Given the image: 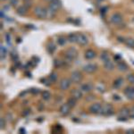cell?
Segmentation results:
<instances>
[{"instance_id": "cell-43", "label": "cell", "mask_w": 134, "mask_h": 134, "mask_svg": "<svg viewBox=\"0 0 134 134\" xmlns=\"http://www.w3.org/2000/svg\"><path fill=\"white\" fill-rule=\"evenodd\" d=\"M120 58H121V56H115V60H119Z\"/></svg>"}, {"instance_id": "cell-46", "label": "cell", "mask_w": 134, "mask_h": 134, "mask_svg": "<svg viewBox=\"0 0 134 134\" xmlns=\"http://www.w3.org/2000/svg\"><path fill=\"white\" fill-rule=\"evenodd\" d=\"M132 111H133V112H134V107H133V108H132Z\"/></svg>"}, {"instance_id": "cell-47", "label": "cell", "mask_w": 134, "mask_h": 134, "mask_svg": "<svg viewBox=\"0 0 134 134\" xmlns=\"http://www.w3.org/2000/svg\"><path fill=\"white\" fill-rule=\"evenodd\" d=\"M98 1H103V0H98Z\"/></svg>"}, {"instance_id": "cell-45", "label": "cell", "mask_w": 134, "mask_h": 134, "mask_svg": "<svg viewBox=\"0 0 134 134\" xmlns=\"http://www.w3.org/2000/svg\"><path fill=\"white\" fill-rule=\"evenodd\" d=\"M46 1H49V2H51V1H53V0H46Z\"/></svg>"}, {"instance_id": "cell-30", "label": "cell", "mask_w": 134, "mask_h": 134, "mask_svg": "<svg viewBox=\"0 0 134 134\" xmlns=\"http://www.w3.org/2000/svg\"><path fill=\"white\" fill-rule=\"evenodd\" d=\"M54 65H55V67L58 68V67H60V66L62 65V62H61V61H59V60L56 59L55 61H54Z\"/></svg>"}, {"instance_id": "cell-16", "label": "cell", "mask_w": 134, "mask_h": 134, "mask_svg": "<svg viewBox=\"0 0 134 134\" xmlns=\"http://www.w3.org/2000/svg\"><path fill=\"white\" fill-rule=\"evenodd\" d=\"M26 13H27V8L25 7L24 6H19L17 10H16V13L20 16H23L26 14Z\"/></svg>"}, {"instance_id": "cell-1", "label": "cell", "mask_w": 134, "mask_h": 134, "mask_svg": "<svg viewBox=\"0 0 134 134\" xmlns=\"http://www.w3.org/2000/svg\"><path fill=\"white\" fill-rule=\"evenodd\" d=\"M35 15L39 19H46L47 18V9L44 8L42 6H36L34 9Z\"/></svg>"}, {"instance_id": "cell-31", "label": "cell", "mask_w": 134, "mask_h": 134, "mask_svg": "<svg viewBox=\"0 0 134 134\" xmlns=\"http://www.w3.org/2000/svg\"><path fill=\"white\" fill-rule=\"evenodd\" d=\"M19 0H10V5L12 6H16L18 5Z\"/></svg>"}, {"instance_id": "cell-39", "label": "cell", "mask_w": 134, "mask_h": 134, "mask_svg": "<svg viewBox=\"0 0 134 134\" xmlns=\"http://www.w3.org/2000/svg\"><path fill=\"white\" fill-rule=\"evenodd\" d=\"M117 39L119 40V42H125V38H122V37H118Z\"/></svg>"}, {"instance_id": "cell-41", "label": "cell", "mask_w": 134, "mask_h": 134, "mask_svg": "<svg viewBox=\"0 0 134 134\" xmlns=\"http://www.w3.org/2000/svg\"><path fill=\"white\" fill-rule=\"evenodd\" d=\"M26 93H27V91H22V93L20 94V97H22V96H24V95H26Z\"/></svg>"}, {"instance_id": "cell-42", "label": "cell", "mask_w": 134, "mask_h": 134, "mask_svg": "<svg viewBox=\"0 0 134 134\" xmlns=\"http://www.w3.org/2000/svg\"><path fill=\"white\" fill-rule=\"evenodd\" d=\"M127 133H128V134L134 133V131H132V130H129V131H127Z\"/></svg>"}, {"instance_id": "cell-2", "label": "cell", "mask_w": 134, "mask_h": 134, "mask_svg": "<svg viewBox=\"0 0 134 134\" xmlns=\"http://www.w3.org/2000/svg\"><path fill=\"white\" fill-rule=\"evenodd\" d=\"M77 56H78V53H77L76 49L73 48V47H71V48H69V49L66 50L64 57H65L66 61L72 62V60L75 59V58L77 57Z\"/></svg>"}, {"instance_id": "cell-7", "label": "cell", "mask_w": 134, "mask_h": 134, "mask_svg": "<svg viewBox=\"0 0 134 134\" xmlns=\"http://www.w3.org/2000/svg\"><path fill=\"white\" fill-rule=\"evenodd\" d=\"M97 66L96 64H88L86 65L83 67V71L85 72H87V73H93L97 71Z\"/></svg>"}, {"instance_id": "cell-40", "label": "cell", "mask_w": 134, "mask_h": 134, "mask_svg": "<svg viewBox=\"0 0 134 134\" xmlns=\"http://www.w3.org/2000/svg\"><path fill=\"white\" fill-rule=\"evenodd\" d=\"M114 99L115 100H121V98H120V97L117 96V95H114Z\"/></svg>"}, {"instance_id": "cell-12", "label": "cell", "mask_w": 134, "mask_h": 134, "mask_svg": "<svg viewBox=\"0 0 134 134\" xmlns=\"http://www.w3.org/2000/svg\"><path fill=\"white\" fill-rule=\"evenodd\" d=\"M124 94L128 97V98H130V99L134 98V88L127 87L124 89Z\"/></svg>"}, {"instance_id": "cell-14", "label": "cell", "mask_w": 134, "mask_h": 134, "mask_svg": "<svg viewBox=\"0 0 134 134\" xmlns=\"http://www.w3.org/2000/svg\"><path fill=\"white\" fill-rule=\"evenodd\" d=\"M96 57V53H95V51H93L92 49H89L86 51V53H85V58L88 60H91L95 58Z\"/></svg>"}, {"instance_id": "cell-36", "label": "cell", "mask_w": 134, "mask_h": 134, "mask_svg": "<svg viewBox=\"0 0 134 134\" xmlns=\"http://www.w3.org/2000/svg\"><path fill=\"white\" fill-rule=\"evenodd\" d=\"M31 92L33 94H38L40 93V89H31Z\"/></svg>"}, {"instance_id": "cell-24", "label": "cell", "mask_w": 134, "mask_h": 134, "mask_svg": "<svg viewBox=\"0 0 134 134\" xmlns=\"http://www.w3.org/2000/svg\"><path fill=\"white\" fill-rule=\"evenodd\" d=\"M66 42H67V40H66L65 38H64V37H60V38H58V39H57V43H58V45H60V46H64L66 44Z\"/></svg>"}, {"instance_id": "cell-21", "label": "cell", "mask_w": 134, "mask_h": 134, "mask_svg": "<svg viewBox=\"0 0 134 134\" xmlns=\"http://www.w3.org/2000/svg\"><path fill=\"white\" fill-rule=\"evenodd\" d=\"M47 50L48 51V53L50 54H53L54 51L56 50V46L54 43H48L47 46Z\"/></svg>"}, {"instance_id": "cell-9", "label": "cell", "mask_w": 134, "mask_h": 134, "mask_svg": "<svg viewBox=\"0 0 134 134\" xmlns=\"http://www.w3.org/2000/svg\"><path fill=\"white\" fill-rule=\"evenodd\" d=\"M101 108H102V106H101V105L99 103L93 104V105H91L89 106V112L91 114H98L101 111Z\"/></svg>"}, {"instance_id": "cell-4", "label": "cell", "mask_w": 134, "mask_h": 134, "mask_svg": "<svg viewBox=\"0 0 134 134\" xmlns=\"http://www.w3.org/2000/svg\"><path fill=\"white\" fill-rule=\"evenodd\" d=\"M111 22L114 23V24L115 25H120L121 23L122 22V16L118 13H114L112 16H111Z\"/></svg>"}, {"instance_id": "cell-26", "label": "cell", "mask_w": 134, "mask_h": 134, "mask_svg": "<svg viewBox=\"0 0 134 134\" xmlns=\"http://www.w3.org/2000/svg\"><path fill=\"white\" fill-rule=\"evenodd\" d=\"M56 79H57V75H56V73H55V72L51 73V74L49 75V77H48V80H49L50 82H56Z\"/></svg>"}, {"instance_id": "cell-5", "label": "cell", "mask_w": 134, "mask_h": 134, "mask_svg": "<svg viewBox=\"0 0 134 134\" xmlns=\"http://www.w3.org/2000/svg\"><path fill=\"white\" fill-rule=\"evenodd\" d=\"M77 43L80 46H86L89 43L87 37L84 34H81V33H78L77 34Z\"/></svg>"}, {"instance_id": "cell-34", "label": "cell", "mask_w": 134, "mask_h": 134, "mask_svg": "<svg viewBox=\"0 0 134 134\" xmlns=\"http://www.w3.org/2000/svg\"><path fill=\"white\" fill-rule=\"evenodd\" d=\"M0 126H1V129H3L5 127V120H4V118L0 119Z\"/></svg>"}, {"instance_id": "cell-3", "label": "cell", "mask_w": 134, "mask_h": 134, "mask_svg": "<svg viewBox=\"0 0 134 134\" xmlns=\"http://www.w3.org/2000/svg\"><path fill=\"white\" fill-rule=\"evenodd\" d=\"M82 80V75H81V72H79V71H74V72H72V74H71V81L75 83V84H78L80 83Z\"/></svg>"}, {"instance_id": "cell-8", "label": "cell", "mask_w": 134, "mask_h": 134, "mask_svg": "<svg viewBox=\"0 0 134 134\" xmlns=\"http://www.w3.org/2000/svg\"><path fill=\"white\" fill-rule=\"evenodd\" d=\"M100 112H101V115H110L114 114L112 106H110V105H106L103 108H101Z\"/></svg>"}, {"instance_id": "cell-33", "label": "cell", "mask_w": 134, "mask_h": 134, "mask_svg": "<svg viewBox=\"0 0 134 134\" xmlns=\"http://www.w3.org/2000/svg\"><path fill=\"white\" fill-rule=\"evenodd\" d=\"M6 47H3V46H1V56H5V55H6Z\"/></svg>"}, {"instance_id": "cell-44", "label": "cell", "mask_w": 134, "mask_h": 134, "mask_svg": "<svg viewBox=\"0 0 134 134\" xmlns=\"http://www.w3.org/2000/svg\"><path fill=\"white\" fill-rule=\"evenodd\" d=\"M20 132H26V131H24V130H23V129H20Z\"/></svg>"}, {"instance_id": "cell-11", "label": "cell", "mask_w": 134, "mask_h": 134, "mask_svg": "<svg viewBox=\"0 0 134 134\" xmlns=\"http://www.w3.org/2000/svg\"><path fill=\"white\" fill-rule=\"evenodd\" d=\"M71 108H72V107L69 106L68 103L64 104V105H62V106L60 107V113L62 114L63 115H67L69 114V112H70Z\"/></svg>"}, {"instance_id": "cell-28", "label": "cell", "mask_w": 134, "mask_h": 134, "mask_svg": "<svg viewBox=\"0 0 134 134\" xmlns=\"http://www.w3.org/2000/svg\"><path fill=\"white\" fill-rule=\"evenodd\" d=\"M42 97H43L44 100H48L51 97V95L48 91H43L42 92Z\"/></svg>"}, {"instance_id": "cell-48", "label": "cell", "mask_w": 134, "mask_h": 134, "mask_svg": "<svg viewBox=\"0 0 134 134\" xmlns=\"http://www.w3.org/2000/svg\"><path fill=\"white\" fill-rule=\"evenodd\" d=\"M25 1H29V0H25Z\"/></svg>"}, {"instance_id": "cell-35", "label": "cell", "mask_w": 134, "mask_h": 134, "mask_svg": "<svg viewBox=\"0 0 134 134\" xmlns=\"http://www.w3.org/2000/svg\"><path fill=\"white\" fill-rule=\"evenodd\" d=\"M24 6H25V7H26V8H27V9L31 7V3H30V0H29V1H25Z\"/></svg>"}, {"instance_id": "cell-6", "label": "cell", "mask_w": 134, "mask_h": 134, "mask_svg": "<svg viewBox=\"0 0 134 134\" xmlns=\"http://www.w3.org/2000/svg\"><path fill=\"white\" fill-rule=\"evenodd\" d=\"M70 86H71V80H69L67 78H64L60 81L59 87L62 90H66Z\"/></svg>"}, {"instance_id": "cell-37", "label": "cell", "mask_w": 134, "mask_h": 134, "mask_svg": "<svg viewBox=\"0 0 134 134\" xmlns=\"http://www.w3.org/2000/svg\"><path fill=\"white\" fill-rule=\"evenodd\" d=\"M118 121H122V122H125V121H127V119L125 116H122V117H119L118 118Z\"/></svg>"}, {"instance_id": "cell-25", "label": "cell", "mask_w": 134, "mask_h": 134, "mask_svg": "<svg viewBox=\"0 0 134 134\" xmlns=\"http://www.w3.org/2000/svg\"><path fill=\"white\" fill-rule=\"evenodd\" d=\"M76 100L77 99H75L74 97H71V98H69L68 99V102H67V103H68V105L71 106V107H74V106H76Z\"/></svg>"}, {"instance_id": "cell-20", "label": "cell", "mask_w": 134, "mask_h": 134, "mask_svg": "<svg viewBox=\"0 0 134 134\" xmlns=\"http://www.w3.org/2000/svg\"><path fill=\"white\" fill-rule=\"evenodd\" d=\"M67 39H68V41L69 42H71V43L77 42V34H75V33H71V34H69Z\"/></svg>"}, {"instance_id": "cell-10", "label": "cell", "mask_w": 134, "mask_h": 134, "mask_svg": "<svg viewBox=\"0 0 134 134\" xmlns=\"http://www.w3.org/2000/svg\"><path fill=\"white\" fill-rule=\"evenodd\" d=\"M61 6H62V4H61L60 0H53V1L50 2L49 8H51L53 11H56L61 7Z\"/></svg>"}, {"instance_id": "cell-18", "label": "cell", "mask_w": 134, "mask_h": 134, "mask_svg": "<svg viewBox=\"0 0 134 134\" xmlns=\"http://www.w3.org/2000/svg\"><path fill=\"white\" fill-rule=\"evenodd\" d=\"M122 83H123V80H122V78H118L114 81L113 86H114L115 89H120V87L122 85Z\"/></svg>"}, {"instance_id": "cell-19", "label": "cell", "mask_w": 134, "mask_h": 134, "mask_svg": "<svg viewBox=\"0 0 134 134\" xmlns=\"http://www.w3.org/2000/svg\"><path fill=\"white\" fill-rule=\"evenodd\" d=\"M104 66H105V68H106V70H108V71H112V70H114V68H115V64H114L113 62H111L110 60H108V61H106V62L104 63Z\"/></svg>"}, {"instance_id": "cell-38", "label": "cell", "mask_w": 134, "mask_h": 134, "mask_svg": "<svg viewBox=\"0 0 134 134\" xmlns=\"http://www.w3.org/2000/svg\"><path fill=\"white\" fill-rule=\"evenodd\" d=\"M29 114H30V110H29V109H27V110H24V111H23V116L28 115Z\"/></svg>"}, {"instance_id": "cell-13", "label": "cell", "mask_w": 134, "mask_h": 134, "mask_svg": "<svg viewBox=\"0 0 134 134\" xmlns=\"http://www.w3.org/2000/svg\"><path fill=\"white\" fill-rule=\"evenodd\" d=\"M71 94H72V97H74L75 99H81L82 97V91L79 89H72L71 91Z\"/></svg>"}, {"instance_id": "cell-32", "label": "cell", "mask_w": 134, "mask_h": 134, "mask_svg": "<svg viewBox=\"0 0 134 134\" xmlns=\"http://www.w3.org/2000/svg\"><path fill=\"white\" fill-rule=\"evenodd\" d=\"M6 42L9 44V45H11V42H10V40H11V36H10V34H6Z\"/></svg>"}, {"instance_id": "cell-15", "label": "cell", "mask_w": 134, "mask_h": 134, "mask_svg": "<svg viewBox=\"0 0 134 134\" xmlns=\"http://www.w3.org/2000/svg\"><path fill=\"white\" fill-rule=\"evenodd\" d=\"M92 85L90 83H84L81 86V90L82 92H89L92 89Z\"/></svg>"}, {"instance_id": "cell-29", "label": "cell", "mask_w": 134, "mask_h": 134, "mask_svg": "<svg viewBox=\"0 0 134 134\" xmlns=\"http://www.w3.org/2000/svg\"><path fill=\"white\" fill-rule=\"evenodd\" d=\"M127 81L131 83V84H134V75L133 74H129L127 75Z\"/></svg>"}, {"instance_id": "cell-17", "label": "cell", "mask_w": 134, "mask_h": 134, "mask_svg": "<svg viewBox=\"0 0 134 134\" xmlns=\"http://www.w3.org/2000/svg\"><path fill=\"white\" fill-rule=\"evenodd\" d=\"M117 68L120 72H125L128 70V65L123 62H119L117 64Z\"/></svg>"}, {"instance_id": "cell-27", "label": "cell", "mask_w": 134, "mask_h": 134, "mask_svg": "<svg viewBox=\"0 0 134 134\" xmlns=\"http://www.w3.org/2000/svg\"><path fill=\"white\" fill-rule=\"evenodd\" d=\"M101 60H102L104 63L106 62V61H108V60H109V56H108V54L106 53V52H103L102 55H101Z\"/></svg>"}, {"instance_id": "cell-23", "label": "cell", "mask_w": 134, "mask_h": 134, "mask_svg": "<svg viewBox=\"0 0 134 134\" xmlns=\"http://www.w3.org/2000/svg\"><path fill=\"white\" fill-rule=\"evenodd\" d=\"M130 115V110L128 108H126V107H123L122 109L120 110V115L121 116H128Z\"/></svg>"}, {"instance_id": "cell-22", "label": "cell", "mask_w": 134, "mask_h": 134, "mask_svg": "<svg viewBox=\"0 0 134 134\" xmlns=\"http://www.w3.org/2000/svg\"><path fill=\"white\" fill-rule=\"evenodd\" d=\"M125 44H126V46L129 47L130 48H134V39L133 38H127V39H125Z\"/></svg>"}]
</instances>
